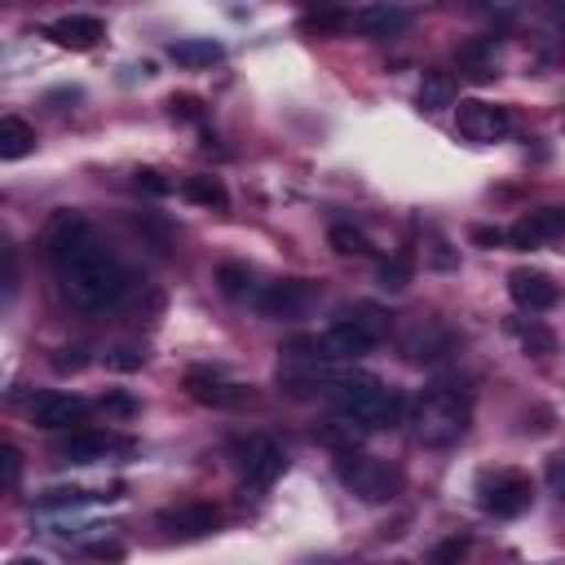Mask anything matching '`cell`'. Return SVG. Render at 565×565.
<instances>
[{
	"label": "cell",
	"instance_id": "30",
	"mask_svg": "<svg viewBox=\"0 0 565 565\" xmlns=\"http://www.w3.org/2000/svg\"><path fill=\"white\" fill-rule=\"evenodd\" d=\"M137 190H146V194H168L172 185H168V181H163L154 168H141V172H137Z\"/></svg>",
	"mask_w": 565,
	"mask_h": 565
},
{
	"label": "cell",
	"instance_id": "34",
	"mask_svg": "<svg viewBox=\"0 0 565 565\" xmlns=\"http://www.w3.org/2000/svg\"><path fill=\"white\" fill-rule=\"evenodd\" d=\"M344 22H349L344 13H309L305 18V26H344Z\"/></svg>",
	"mask_w": 565,
	"mask_h": 565
},
{
	"label": "cell",
	"instance_id": "15",
	"mask_svg": "<svg viewBox=\"0 0 565 565\" xmlns=\"http://www.w3.org/2000/svg\"><path fill=\"white\" fill-rule=\"evenodd\" d=\"M508 291H512V300H516L521 309H530V313H543V309H552V305L561 300V287H556L547 274H539V269H512V274H508Z\"/></svg>",
	"mask_w": 565,
	"mask_h": 565
},
{
	"label": "cell",
	"instance_id": "35",
	"mask_svg": "<svg viewBox=\"0 0 565 565\" xmlns=\"http://www.w3.org/2000/svg\"><path fill=\"white\" fill-rule=\"evenodd\" d=\"M88 556H97V561H119V556H124V547H119V543H93V547H88Z\"/></svg>",
	"mask_w": 565,
	"mask_h": 565
},
{
	"label": "cell",
	"instance_id": "32",
	"mask_svg": "<svg viewBox=\"0 0 565 565\" xmlns=\"http://www.w3.org/2000/svg\"><path fill=\"white\" fill-rule=\"evenodd\" d=\"M53 366H57V371H79V366H84V349H62V353L53 358Z\"/></svg>",
	"mask_w": 565,
	"mask_h": 565
},
{
	"label": "cell",
	"instance_id": "3",
	"mask_svg": "<svg viewBox=\"0 0 565 565\" xmlns=\"http://www.w3.org/2000/svg\"><path fill=\"white\" fill-rule=\"evenodd\" d=\"M384 335H388V318H384L380 309L366 305V309H358V313L335 318L322 335L287 344V353H291V358H309V362H344V358H362V353H371Z\"/></svg>",
	"mask_w": 565,
	"mask_h": 565
},
{
	"label": "cell",
	"instance_id": "36",
	"mask_svg": "<svg viewBox=\"0 0 565 565\" xmlns=\"http://www.w3.org/2000/svg\"><path fill=\"white\" fill-rule=\"evenodd\" d=\"M172 110L185 119H199V97H172Z\"/></svg>",
	"mask_w": 565,
	"mask_h": 565
},
{
	"label": "cell",
	"instance_id": "26",
	"mask_svg": "<svg viewBox=\"0 0 565 565\" xmlns=\"http://www.w3.org/2000/svg\"><path fill=\"white\" fill-rule=\"evenodd\" d=\"M459 62H463V75H472V79H490L494 75V53H486V49H463L459 53Z\"/></svg>",
	"mask_w": 565,
	"mask_h": 565
},
{
	"label": "cell",
	"instance_id": "1",
	"mask_svg": "<svg viewBox=\"0 0 565 565\" xmlns=\"http://www.w3.org/2000/svg\"><path fill=\"white\" fill-rule=\"evenodd\" d=\"M44 247H49V260L57 274V291L75 309L97 313V309H115L128 296V287H132L128 269L106 252V243L79 212H57L44 230Z\"/></svg>",
	"mask_w": 565,
	"mask_h": 565
},
{
	"label": "cell",
	"instance_id": "38",
	"mask_svg": "<svg viewBox=\"0 0 565 565\" xmlns=\"http://www.w3.org/2000/svg\"><path fill=\"white\" fill-rule=\"evenodd\" d=\"M472 238H477V243H503L508 234H503V230H477Z\"/></svg>",
	"mask_w": 565,
	"mask_h": 565
},
{
	"label": "cell",
	"instance_id": "5",
	"mask_svg": "<svg viewBox=\"0 0 565 565\" xmlns=\"http://www.w3.org/2000/svg\"><path fill=\"white\" fill-rule=\"evenodd\" d=\"M340 481L362 499V503H388L397 490H402V472L384 459H371V455H349L340 463Z\"/></svg>",
	"mask_w": 565,
	"mask_h": 565
},
{
	"label": "cell",
	"instance_id": "25",
	"mask_svg": "<svg viewBox=\"0 0 565 565\" xmlns=\"http://www.w3.org/2000/svg\"><path fill=\"white\" fill-rule=\"evenodd\" d=\"M411 282V260L406 256H388L384 265H380V287L384 291H402Z\"/></svg>",
	"mask_w": 565,
	"mask_h": 565
},
{
	"label": "cell",
	"instance_id": "17",
	"mask_svg": "<svg viewBox=\"0 0 565 565\" xmlns=\"http://www.w3.org/2000/svg\"><path fill=\"white\" fill-rule=\"evenodd\" d=\"M44 35H49L57 49H75V53H84V49H93V44L106 35V26H102V18H93V13H71V18L49 22Z\"/></svg>",
	"mask_w": 565,
	"mask_h": 565
},
{
	"label": "cell",
	"instance_id": "23",
	"mask_svg": "<svg viewBox=\"0 0 565 565\" xmlns=\"http://www.w3.org/2000/svg\"><path fill=\"white\" fill-rule=\"evenodd\" d=\"M419 106H424V110L455 106V84H450V75H441V71L424 75V84H419Z\"/></svg>",
	"mask_w": 565,
	"mask_h": 565
},
{
	"label": "cell",
	"instance_id": "2",
	"mask_svg": "<svg viewBox=\"0 0 565 565\" xmlns=\"http://www.w3.org/2000/svg\"><path fill=\"white\" fill-rule=\"evenodd\" d=\"M327 397L335 402V415L344 428L375 433V428H397L406 419V397L366 371H335Z\"/></svg>",
	"mask_w": 565,
	"mask_h": 565
},
{
	"label": "cell",
	"instance_id": "6",
	"mask_svg": "<svg viewBox=\"0 0 565 565\" xmlns=\"http://www.w3.org/2000/svg\"><path fill=\"white\" fill-rule=\"evenodd\" d=\"M477 494H481V508L494 512V516H521V512L534 503L530 477H525V472H512V468H503V472H494V477H481Z\"/></svg>",
	"mask_w": 565,
	"mask_h": 565
},
{
	"label": "cell",
	"instance_id": "8",
	"mask_svg": "<svg viewBox=\"0 0 565 565\" xmlns=\"http://www.w3.org/2000/svg\"><path fill=\"white\" fill-rule=\"evenodd\" d=\"M455 124H459V132H463L468 141H499V137H508L512 115H508L503 106H494V102L468 97V102L455 106Z\"/></svg>",
	"mask_w": 565,
	"mask_h": 565
},
{
	"label": "cell",
	"instance_id": "7",
	"mask_svg": "<svg viewBox=\"0 0 565 565\" xmlns=\"http://www.w3.org/2000/svg\"><path fill=\"white\" fill-rule=\"evenodd\" d=\"M238 468H243L247 490H269V486L282 477L287 455H282L278 441H269V437H252V441H243V450H238Z\"/></svg>",
	"mask_w": 565,
	"mask_h": 565
},
{
	"label": "cell",
	"instance_id": "40",
	"mask_svg": "<svg viewBox=\"0 0 565 565\" xmlns=\"http://www.w3.org/2000/svg\"><path fill=\"white\" fill-rule=\"evenodd\" d=\"M561 499H565V494H561Z\"/></svg>",
	"mask_w": 565,
	"mask_h": 565
},
{
	"label": "cell",
	"instance_id": "37",
	"mask_svg": "<svg viewBox=\"0 0 565 565\" xmlns=\"http://www.w3.org/2000/svg\"><path fill=\"white\" fill-rule=\"evenodd\" d=\"M459 552H463V539H450V543H441V547H437V561H455Z\"/></svg>",
	"mask_w": 565,
	"mask_h": 565
},
{
	"label": "cell",
	"instance_id": "18",
	"mask_svg": "<svg viewBox=\"0 0 565 565\" xmlns=\"http://www.w3.org/2000/svg\"><path fill=\"white\" fill-rule=\"evenodd\" d=\"M561 234H565V207H539V212H530L521 225L508 230V243H512V247H539V243L561 238Z\"/></svg>",
	"mask_w": 565,
	"mask_h": 565
},
{
	"label": "cell",
	"instance_id": "33",
	"mask_svg": "<svg viewBox=\"0 0 565 565\" xmlns=\"http://www.w3.org/2000/svg\"><path fill=\"white\" fill-rule=\"evenodd\" d=\"M547 481L565 494V455H552V459H547Z\"/></svg>",
	"mask_w": 565,
	"mask_h": 565
},
{
	"label": "cell",
	"instance_id": "16",
	"mask_svg": "<svg viewBox=\"0 0 565 565\" xmlns=\"http://www.w3.org/2000/svg\"><path fill=\"white\" fill-rule=\"evenodd\" d=\"M411 9L406 4H362V9H353L349 13V22L362 31V35H371V40H384V35H402L406 26H411Z\"/></svg>",
	"mask_w": 565,
	"mask_h": 565
},
{
	"label": "cell",
	"instance_id": "4",
	"mask_svg": "<svg viewBox=\"0 0 565 565\" xmlns=\"http://www.w3.org/2000/svg\"><path fill=\"white\" fill-rule=\"evenodd\" d=\"M468 419H472V406H468V393L450 380H437L428 384L415 406H411V428L424 446H450L468 433Z\"/></svg>",
	"mask_w": 565,
	"mask_h": 565
},
{
	"label": "cell",
	"instance_id": "28",
	"mask_svg": "<svg viewBox=\"0 0 565 565\" xmlns=\"http://www.w3.org/2000/svg\"><path fill=\"white\" fill-rule=\"evenodd\" d=\"M18 477H22V455H18V446H0V486L13 490Z\"/></svg>",
	"mask_w": 565,
	"mask_h": 565
},
{
	"label": "cell",
	"instance_id": "10",
	"mask_svg": "<svg viewBox=\"0 0 565 565\" xmlns=\"http://www.w3.org/2000/svg\"><path fill=\"white\" fill-rule=\"evenodd\" d=\"M26 415H31L35 428H71V424H79L88 415V402L75 397V393L49 388V393H35V402L26 406Z\"/></svg>",
	"mask_w": 565,
	"mask_h": 565
},
{
	"label": "cell",
	"instance_id": "21",
	"mask_svg": "<svg viewBox=\"0 0 565 565\" xmlns=\"http://www.w3.org/2000/svg\"><path fill=\"white\" fill-rule=\"evenodd\" d=\"M216 282H221V291L234 296V300H256V296H260L252 269H247V265H234V260H225V265L216 269Z\"/></svg>",
	"mask_w": 565,
	"mask_h": 565
},
{
	"label": "cell",
	"instance_id": "27",
	"mask_svg": "<svg viewBox=\"0 0 565 565\" xmlns=\"http://www.w3.org/2000/svg\"><path fill=\"white\" fill-rule=\"evenodd\" d=\"M516 335H521V344L530 349V353H539V358H547V353H556V335L552 331H543V327H516Z\"/></svg>",
	"mask_w": 565,
	"mask_h": 565
},
{
	"label": "cell",
	"instance_id": "24",
	"mask_svg": "<svg viewBox=\"0 0 565 565\" xmlns=\"http://www.w3.org/2000/svg\"><path fill=\"white\" fill-rule=\"evenodd\" d=\"M327 243L335 247V256H371V252H375L371 238H366L362 230H353V225H331Z\"/></svg>",
	"mask_w": 565,
	"mask_h": 565
},
{
	"label": "cell",
	"instance_id": "20",
	"mask_svg": "<svg viewBox=\"0 0 565 565\" xmlns=\"http://www.w3.org/2000/svg\"><path fill=\"white\" fill-rule=\"evenodd\" d=\"M181 194H185L190 203H199V207H212V212H225V207H230V194H225L221 177H207V172L185 177V181H181Z\"/></svg>",
	"mask_w": 565,
	"mask_h": 565
},
{
	"label": "cell",
	"instance_id": "29",
	"mask_svg": "<svg viewBox=\"0 0 565 565\" xmlns=\"http://www.w3.org/2000/svg\"><path fill=\"white\" fill-rule=\"evenodd\" d=\"M141 362H146V353L132 349V344H119V349L106 353V366H110V371H137Z\"/></svg>",
	"mask_w": 565,
	"mask_h": 565
},
{
	"label": "cell",
	"instance_id": "31",
	"mask_svg": "<svg viewBox=\"0 0 565 565\" xmlns=\"http://www.w3.org/2000/svg\"><path fill=\"white\" fill-rule=\"evenodd\" d=\"M102 406H106L110 415H124V419H128V415H137V402H132L128 393H106V397H102Z\"/></svg>",
	"mask_w": 565,
	"mask_h": 565
},
{
	"label": "cell",
	"instance_id": "13",
	"mask_svg": "<svg viewBox=\"0 0 565 565\" xmlns=\"http://www.w3.org/2000/svg\"><path fill=\"white\" fill-rule=\"evenodd\" d=\"M446 349H450V331H446L437 318H415V322H406V331H402V353H406V362H437Z\"/></svg>",
	"mask_w": 565,
	"mask_h": 565
},
{
	"label": "cell",
	"instance_id": "22",
	"mask_svg": "<svg viewBox=\"0 0 565 565\" xmlns=\"http://www.w3.org/2000/svg\"><path fill=\"white\" fill-rule=\"evenodd\" d=\"M221 44L216 40H177L172 44V62L177 66H212V62H221Z\"/></svg>",
	"mask_w": 565,
	"mask_h": 565
},
{
	"label": "cell",
	"instance_id": "11",
	"mask_svg": "<svg viewBox=\"0 0 565 565\" xmlns=\"http://www.w3.org/2000/svg\"><path fill=\"white\" fill-rule=\"evenodd\" d=\"M313 300H318V291H313L309 282L287 278V282L265 287V291L256 296V309H260L265 318H300V313H309Z\"/></svg>",
	"mask_w": 565,
	"mask_h": 565
},
{
	"label": "cell",
	"instance_id": "39",
	"mask_svg": "<svg viewBox=\"0 0 565 565\" xmlns=\"http://www.w3.org/2000/svg\"><path fill=\"white\" fill-rule=\"evenodd\" d=\"M9 565H44V561H40V556H13Z\"/></svg>",
	"mask_w": 565,
	"mask_h": 565
},
{
	"label": "cell",
	"instance_id": "19",
	"mask_svg": "<svg viewBox=\"0 0 565 565\" xmlns=\"http://www.w3.org/2000/svg\"><path fill=\"white\" fill-rule=\"evenodd\" d=\"M35 150V128L26 124V119H18V115H4L0 119V159H26Z\"/></svg>",
	"mask_w": 565,
	"mask_h": 565
},
{
	"label": "cell",
	"instance_id": "14",
	"mask_svg": "<svg viewBox=\"0 0 565 565\" xmlns=\"http://www.w3.org/2000/svg\"><path fill=\"white\" fill-rule=\"evenodd\" d=\"M216 525H221V512L212 503H181V508L159 512V530L172 534V539H203Z\"/></svg>",
	"mask_w": 565,
	"mask_h": 565
},
{
	"label": "cell",
	"instance_id": "9",
	"mask_svg": "<svg viewBox=\"0 0 565 565\" xmlns=\"http://www.w3.org/2000/svg\"><path fill=\"white\" fill-rule=\"evenodd\" d=\"M132 441L110 433V428H75L62 446H57V459L62 463H97V459H110L115 450H128Z\"/></svg>",
	"mask_w": 565,
	"mask_h": 565
},
{
	"label": "cell",
	"instance_id": "12",
	"mask_svg": "<svg viewBox=\"0 0 565 565\" xmlns=\"http://www.w3.org/2000/svg\"><path fill=\"white\" fill-rule=\"evenodd\" d=\"M185 393L199 406H216V411H234V406L252 402L247 384H234V380H221V375H207V371H190L185 375Z\"/></svg>",
	"mask_w": 565,
	"mask_h": 565
}]
</instances>
